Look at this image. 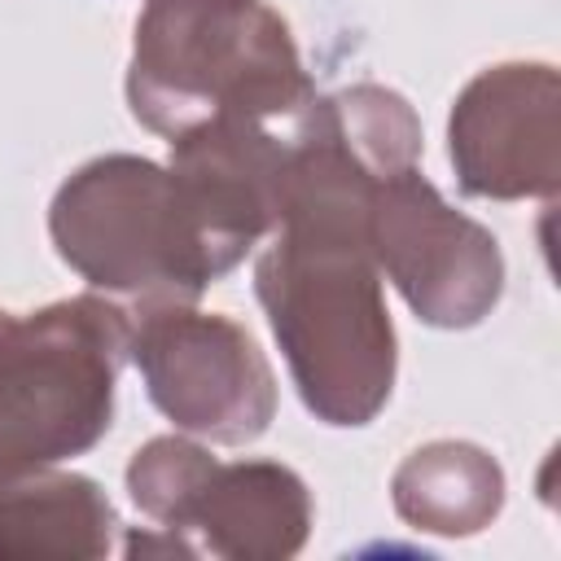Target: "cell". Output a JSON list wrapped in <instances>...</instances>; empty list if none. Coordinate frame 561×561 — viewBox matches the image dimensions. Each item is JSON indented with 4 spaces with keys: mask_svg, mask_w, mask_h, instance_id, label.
Here are the masks:
<instances>
[{
    "mask_svg": "<svg viewBox=\"0 0 561 561\" xmlns=\"http://www.w3.org/2000/svg\"><path fill=\"white\" fill-rule=\"evenodd\" d=\"M377 175L337 136L324 96L298 118L276 193L272 245L254 294L285 351L307 412L324 425H368L394 390V324L368 245Z\"/></svg>",
    "mask_w": 561,
    "mask_h": 561,
    "instance_id": "6da1fadb",
    "label": "cell"
},
{
    "mask_svg": "<svg viewBox=\"0 0 561 561\" xmlns=\"http://www.w3.org/2000/svg\"><path fill=\"white\" fill-rule=\"evenodd\" d=\"M311 101L289 22L263 0H145L127 105L149 131L175 140L210 123L294 127Z\"/></svg>",
    "mask_w": 561,
    "mask_h": 561,
    "instance_id": "7a4b0ae2",
    "label": "cell"
},
{
    "mask_svg": "<svg viewBox=\"0 0 561 561\" xmlns=\"http://www.w3.org/2000/svg\"><path fill=\"white\" fill-rule=\"evenodd\" d=\"M48 232L96 294L127 311L197 302L245 254L206 219L193 193L136 153L83 162L48 206Z\"/></svg>",
    "mask_w": 561,
    "mask_h": 561,
    "instance_id": "3957f363",
    "label": "cell"
},
{
    "mask_svg": "<svg viewBox=\"0 0 561 561\" xmlns=\"http://www.w3.org/2000/svg\"><path fill=\"white\" fill-rule=\"evenodd\" d=\"M127 359L131 311L105 294L0 311V478L92 451Z\"/></svg>",
    "mask_w": 561,
    "mask_h": 561,
    "instance_id": "277c9868",
    "label": "cell"
},
{
    "mask_svg": "<svg viewBox=\"0 0 561 561\" xmlns=\"http://www.w3.org/2000/svg\"><path fill=\"white\" fill-rule=\"evenodd\" d=\"M131 359L153 408L188 438L254 443L276 416V373L245 324L193 302L131 311Z\"/></svg>",
    "mask_w": 561,
    "mask_h": 561,
    "instance_id": "5b68a950",
    "label": "cell"
},
{
    "mask_svg": "<svg viewBox=\"0 0 561 561\" xmlns=\"http://www.w3.org/2000/svg\"><path fill=\"white\" fill-rule=\"evenodd\" d=\"M377 272L434 329L482 324L504 294V254L491 228L456 210L421 167L377 180L368 206Z\"/></svg>",
    "mask_w": 561,
    "mask_h": 561,
    "instance_id": "8992f818",
    "label": "cell"
},
{
    "mask_svg": "<svg viewBox=\"0 0 561 561\" xmlns=\"http://www.w3.org/2000/svg\"><path fill=\"white\" fill-rule=\"evenodd\" d=\"M447 158L469 197H552L561 184V79L548 61L478 70L447 118Z\"/></svg>",
    "mask_w": 561,
    "mask_h": 561,
    "instance_id": "52a82bcc",
    "label": "cell"
},
{
    "mask_svg": "<svg viewBox=\"0 0 561 561\" xmlns=\"http://www.w3.org/2000/svg\"><path fill=\"white\" fill-rule=\"evenodd\" d=\"M167 557L285 561L307 543L311 491L280 460H206L153 526Z\"/></svg>",
    "mask_w": 561,
    "mask_h": 561,
    "instance_id": "ba28073f",
    "label": "cell"
},
{
    "mask_svg": "<svg viewBox=\"0 0 561 561\" xmlns=\"http://www.w3.org/2000/svg\"><path fill=\"white\" fill-rule=\"evenodd\" d=\"M114 526V504L88 473L44 465L0 478V561H96Z\"/></svg>",
    "mask_w": 561,
    "mask_h": 561,
    "instance_id": "9c48e42d",
    "label": "cell"
},
{
    "mask_svg": "<svg viewBox=\"0 0 561 561\" xmlns=\"http://www.w3.org/2000/svg\"><path fill=\"white\" fill-rule=\"evenodd\" d=\"M394 513L425 535L465 539L486 530L504 508L500 460L465 438H434L408 451L390 478Z\"/></svg>",
    "mask_w": 561,
    "mask_h": 561,
    "instance_id": "30bf717a",
    "label": "cell"
},
{
    "mask_svg": "<svg viewBox=\"0 0 561 561\" xmlns=\"http://www.w3.org/2000/svg\"><path fill=\"white\" fill-rule=\"evenodd\" d=\"M324 110H329L337 136L346 140V149L377 180L416 167V158H421V118L394 88L355 83V88H342V92L324 96Z\"/></svg>",
    "mask_w": 561,
    "mask_h": 561,
    "instance_id": "8fae6325",
    "label": "cell"
}]
</instances>
